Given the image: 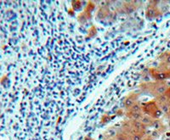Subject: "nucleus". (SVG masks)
I'll use <instances>...</instances> for the list:
<instances>
[{"label": "nucleus", "mask_w": 170, "mask_h": 140, "mask_svg": "<svg viewBox=\"0 0 170 140\" xmlns=\"http://www.w3.org/2000/svg\"><path fill=\"white\" fill-rule=\"evenodd\" d=\"M166 61H167L168 64H170V55L167 57V59H166Z\"/></svg>", "instance_id": "11"}, {"label": "nucleus", "mask_w": 170, "mask_h": 140, "mask_svg": "<svg viewBox=\"0 0 170 140\" xmlns=\"http://www.w3.org/2000/svg\"><path fill=\"white\" fill-rule=\"evenodd\" d=\"M130 110H131V111H134V112H141V108H140V104H134V105L131 107Z\"/></svg>", "instance_id": "6"}, {"label": "nucleus", "mask_w": 170, "mask_h": 140, "mask_svg": "<svg viewBox=\"0 0 170 140\" xmlns=\"http://www.w3.org/2000/svg\"><path fill=\"white\" fill-rule=\"evenodd\" d=\"M166 140H170V138H167V139Z\"/></svg>", "instance_id": "12"}, {"label": "nucleus", "mask_w": 170, "mask_h": 140, "mask_svg": "<svg viewBox=\"0 0 170 140\" xmlns=\"http://www.w3.org/2000/svg\"><path fill=\"white\" fill-rule=\"evenodd\" d=\"M159 98L161 99V102H165V100H166V98L163 95H161L159 97Z\"/></svg>", "instance_id": "10"}, {"label": "nucleus", "mask_w": 170, "mask_h": 140, "mask_svg": "<svg viewBox=\"0 0 170 140\" xmlns=\"http://www.w3.org/2000/svg\"><path fill=\"white\" fill-rule=\"evenodd\" d=\"M131 125L134 128V130L135 131L136 133H141L144 134L145 132H146V126H144L142 124V122L140 121H134L133 120L131 121Z\"/></svg>", "instance_id": "1"}, {"label": "nucleus", "mask_w": 170, "mask_h": 140, "mask_svg": "<svg viewBox=\"0 0 170 140\" xmlns=\"http://www.w3.org/2000/svg\"><path fill=\"white\" fill-rule=\"evenodd\" d=\"M135 104V102H134V99L133 98H128L127 100H126L125 102V106L127 107V108H131V107L134 105V104Z\"/></svg>", "instance_id": "5"}, {"label": "nucleus", "mask_w": 170, "mask_h": 140, "mask_svg": "<svg viewBox=\"0 0 170 140\" xmlns=\"http://www.w3.org/2000/svg\"><path fill=\"white\" fill-rule=\"evenodd\" d=\"M166 89H167V88H166L165 86H160V87H158L157 88V91L159 94H163V93L166 91Z\"/></svg>", "instance_id": "8"}, {"label": "nucleus", "mask_w": 170, "mask_h": 140, "mask_svg": "<svg viewBox=\"0 0 170 140\" xmlns=\"http://www.w3.org/2000/svg\"><path fill=\"white\" fill-rule=\"evenodd\" d=\"M169 128H170V121H169Z\"/></svg>", "instance_id": "13"}, {"label": "nucleus", "mask_w": 170, "mask_h": 140, "mask_svg": "<svg viewBox=\"0 0 170 140\" xmlns=\"http://www.w3.org/2000/svg\"><path fill=\"white\" fill-rule=\"evenodd\" d=\"M140 121H141L142 124L144 126H146V127H151V126H152V123H153V121H154L152 119H151V117L147 116H143Z\"/></svg>", "instance_id": "3"}, {"label": "nucleus", "mask_w": 170, "mask_h": 140, "mask_svg": "<svg viewBox=\"0 0 170 140\" xmlns=\"http://www.w3.org/2000/svg\"><path fill=\"white\" fill-rule=\"evenodd\" d=\"M160 134H161L160 132H158L157 130H154V131L151 132V137H152L154 139H158V138L160 137Z\"/></svg>", "instance_id": "7"}, {"label": "nucleus", "mask_w": 170, "mask_h": 140, "mask_svg": "<svg viewBox=\"0 0 170 140\" xmlns=\"http://www.w3.org/2000/svg\"><path fill=\"white\" fill-rule=\"evenodd\" d=\"M161 109H162V111L164 113H168L169 111V107L168 106V104H163V105L161 106Z\"/></svg>", "instance_id": "9"}, {"label": "nucleus", "mask_w": 170, "mask_h": 140, "mask_svg": "<svg viewBox=\"0 0 170 140\" xmlns=\"http://www.w3.org/2000/svg\"><path fill=\"white\" fill-rule=\"evenodd\" d=\"M143 138H144V134H141V133H134V134L131 135L130 140H143Z\"/></svg>", "instance_id": "4"}, {"label": "nucleus", "mask_w": 170, "mask_h": 140, "mask_svg": "<svg viewBox=\"0 0 170 140\" xmlns=\"http://www.w3.org/2000/svg\"><path fill=\"white\" fill-rule=\"evenodd\" d=\"M118 133H119V130H117L115 127H111L105 133L104 139L105 140H114L118 134Z\"/></svg>", "instance_id": "2"}, {"label": "nucleus", "mask_w": 170, "mask_h": 140, "mask_svg": "<svg viewBox=\"0 0 170 140\" xmlns=\"http://www.w3.org/2000/svg\"><path fill=\"white\" fill-rule=\"evenodd\" d=\"M92 140H94V139H92Z\"/></svg>", "instance_id": "14"}]
</instances>
